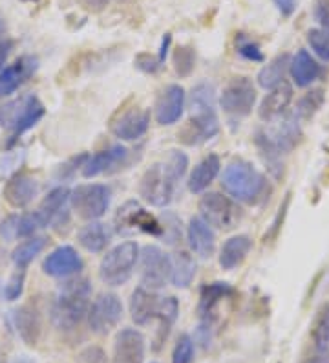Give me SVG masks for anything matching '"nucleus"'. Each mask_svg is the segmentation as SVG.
I'll return each mask as SVG.
<instances>
[{
  "label": "nucleus",
  "instance_id": "2eb2a0df",
  "mask_svg": "<svg viewBox=\"0 0 329 363\" xmlns=\"http://www.w3.org/2000/svg\"><path fill=\"white\" fill-rule=\"evenodd\" d=\"M130 162V151L125 145H112L105 151H99L96 155H88V160L83 165V177L93 178L99 174H108L123 169Z\"/></svg>",
  "mask_w": 329,
  "mask_h": 363
},
{
  "label": "nucleus",
  "instance_id": "4be33fe9",
  "mask_svg": "<svg viewBox=\"0 0 329 363\" xmlns=\"http://www.w3.org/2000/svg\"><path fill=\"white\" fill-rule=\"evenodd\" d=\"M46 228L39 213H22V215H9L0 224V235L6 240H18L35 237L39 230Z\"/></svg>",
  "mask_w": 329,
  "mask_h": 363
},
{
  "label": "nucleus",
  "instance_id": "f8f14e48",
  "mask_svg": "<svg viewBox=\"0 0 329 363\" xmlns=\"http://www.w3.org/2000/svg\"><path fill=\"white\" fill-rule=\"evenodd\" d=\"M256 103V86L249 77H234L225 84L219 105L225 114L233 118H246L253 112Z\"/></svg>",
  "mask_w": 329,
  "mask_h": 363
},
{
  "label": "nucleus",
  "instance_id": "a211bd4d",
  "mask_svg": "<svg viewBox=\"0 0 329 363\" xmlns=\"http://www.w3.org/2000/svg\"><path fill=\"white\" fill-rule=\"evenodd\" d=\"M146 341L136 328H121L114 341L112 363H143L145 362Z\"/></svg>",
  "mask_w": 329,
  "mask_h": 363
},
{
  "label": "nucleus",
  "instance_id": "e433bc0d",
  "mask_svg": "<svg viewBox=\"0 0 329 363\" xmlns=\"http://www.w3.org/2000/svg\"><path fill=\"white\" fill-rule=\"evenodd\" d=\"M196 65V53L190 46H180L174 52V70L180 77H189Z\"/></svg>",
  "mask_w": 329,
  "mask_h": 363
},
{
  "label": "nucleus",
  "instance_id": "b1692460",
  "mask_svg": "<svg viewBox=\"0 0 329 363\" xmlns=\"http://www.w3.org/2000/svg\"><path fill=\"white\" fill-rule=\"evenodd\" d=\"M291 101H293V86L287 81H284L282 84L269 90L267 96L260 103V120H263L265 123H275V121L282 120V116L287 112Z\"/></svg>",
  "mask_w": 329,
  "mask_h": 363
},
{
  "label": "nucleus",
  "instance_id": "1a4fd4ad",
  "mask_svg": "<svg viewBox=\"0 0 329 363\" xmlns=\"http://www.w3.org/2000/svg\"><path fill=\"white\" fill-rule=\"evenodd\" d=\"M200 215H202L203 220L212 228V230L219 231H231L240 224L241 217H243V211L238 206V202L234 199L227 195H221V193H205V195L200 199Z\"/></svg>",
  "mask_w": 329,
  "mask_h": 363
},
{
  "label": "nucleus",
  "instance_id": "f704fd0d",
  "mask_svg": "<svg viewBox=\"0 0 329 363\" xmlns=\"http://www.w3.org/2000/svg\"><path fill=\"white\" fill-rule=\"evenodd\" d=\"M324 101H325L324 90L322 89L309 90V92L304 94L302 98L299 99V103H296V111H294V116H296L300 121L311 120L313 116L321 111L322 105H324Z\"/></svg>",
  "mask_w": 329,
  "mask_h": 363
},
{
  "label": "nucleus",
  "instance_id": "6e6552de",
  "mask_svg": "<svg viewBox=\"0 0 329 363\" xmlns=\"http://www.w3.org/2000/svg\"><path fill=\"white\" fill-rule=\"evenodd\" d=\"M139 261V246L134 240H127L106 252L99 264V277L108 286H121L132 277Z\"/></svg>",
  "mask_w": 329,
  "mask_h": 363
},
{
  "label": "nucleus",
  "instance_id": "f3484780",
  "mask_svg": "<svg viewBox=\"0 0 329 363\" xmlns=\"http://www.w3.org/2000/svg\"><path fill=\"white\" fill-rule=\"evenodd\" d=\"M70 195L71 191L68 187H55L44 196L37 213L42 217L46 226L62 228L70 222Z\"/></svg>",
  "mask_w": 329,
  "mask_h": 363
},
{
  "label": "nucleus",
  "instance_id": "7ed1b4c3",
  "mask_svg": "<svg viewBox=\"0 0 329 363\" xmlns=\"http://www.w3.org/2000/svg\"><path fill=\"white\" fill-rule=\"evenodd\" d=\"M92 284L86 277H74L61 284L52 305V323L64 333L75 330L88 318Z\"/></svg>",
  "mask_w": 329,
  "mask_h": 363
},
{
  "label": "nucleus",
  "instance_id": "9d476101",
  "mask_svg": "<svg viewBox=\"0 0 329 363\" xmlns=\"http://www.w3.org/2000/svg\"><path fill=\"white\" fill-rule=\"evenodd\" d=\"M114 226L119 235L146 233L158 237V239L163 237L161 220L150 215L136 200H128L117 209L114 217Z\"/></svg>",
  "mask_w": 329,
  "mask_h": 363
},
{
  "label": "nucleus",
  "instance_id": "a878e982",
  "mask_svg": "<svg viewBox=\"0 0 329 363\" xmlns=\"http://www.w3.org/2000/svg\"><path fill=\"white\" fill-rule=\"evenodd\" d=\"M189 246L200 259H211L216 252V233L202 217L190 218L187 228Z\"/></svg>",
  "mask_w": 329,
  "mask_h": 363
},
{
  "label": "nucleus",
  "instance_id": "39448f33",
  "mask_svg": "<svg viewBox=\"0 0 329 363\" xmlns=\"http://www.w3.org/2000/svg\"><path fill=\"white\" fill-rule=\"evenodd\" d=\"M271 129L258 130L256 145L262 152L265 164H269L271 171H277V177L282 171V156L287 155L299 145L302 140V127L300 120L294 114L285 116L284 120L275 121Z\"/></svg>",
  "mask_w": 329,
  "mask_h": 363
},
{
  "label": "nucleus",
  "instance_id": "ea45409f",
  "mask_svg": "<svg viewBox=\"0 0 329 363\" xmlns=\"http://www.w3.org/2000/svg\"><path fill=\"white\" fill-rule=\"evenodd\" d=\"M236 52L240 53L241 57L247 59V61H253V62H263L265 57H263V52L260 48L258 43H255L253 39L246 35H238L236 37Z\"/></svg>",
  "mask_w": 329,
  "mask_h": 363
},
{
  "label": "nucleus",
  "instance_id": "0eeeda50",
  "mask_svg": "<svg viewBox=\"0 0 329 363\" xmlns=\"http://www.w3.org/2000/svg\"><path fill=\"white\" fill-rule=\"evenodd\" d=\"M44 105L33 94H24L0 105V127L9 133L8 147H13L22 134L33 129L44 118Z\"/></svg>",
  "mask_w": 329,
  "mask_h": 363
},
{
  "label": "nucleus",
  "instance_id": "bb28decb",
  "mask_svg": "<svg viewBox=\"0 0 329 363\" xmlns=\"http://www.w3.org/2000/svg\"><path fill=\"white\" fill-rule=\"evenodd\" d=\"M35 70L37 59L30 57V55L21 57L15 65H11V67H6L4 70L0 72V98H8V96L17 92L18 86H21L31 74H35Z\"/></svg>",
  "mask_w": 329,
  "mask_h": 363
},
{
  "label": "nucleus",
  "instance_id": "6ab92c4d",
  "mask_svg": "<svg viewBox=\"0 0 329 363\" xmlns=\"http://www.w3.org/2000/svg\"><path fill=\"white\" fill-rule=\"evenodd\" d=\"M83 266V259L71 246H59L42 261L44 274L50 277H62V279L79 274Z\"/></svg>",
  "mask_w": 329,
  "mask_h": 363
},
{
  "label": "nucleus",
  "instance_id": "603ef678",
  "mask_svg": "<svg viewBox=\"0 0 329 363\" xmlns=\"http://www.w3.org/2000/svg\"><path fill=\"white\" fill-rule=\"evenodd\" d=\"M304 363H329L328 349H316L315 354L309 356Z\"/></svg>",
  "mask_w": 329,
  "mask_h": 363
},
{
  "label": "nucleus",
  "instance_id": "20e7f679",
  "mask_svg": "<svg viewBox=\"0 0 329 363\" xmlns=\"http://www.w3.org/2000/svg\"><path fill=\"white\" fill-rule=\"evenodd\" d=\"M219 133L216 90L212 84L200 83L190 94V120L181 133L187 145H200Z\"/></svg>",
  "mask_w": 329,
  "mask_h": 363
},
{
  "label": "nucleus",
  "instance_id": "49530a36",
  "mask_svg": "<svg viewBox=\"0 0 329 363\" xmlns=\"http://www.w3.org/2000/svg\"><path fill=\"white\" fill-rule=\"evenodd\" d=\"M136 67L139 70L146 72V74H156L161 68V62H159V59H154L150 55H146V53H143V55H139L136 59Z\"/></svg>",
  "mask_w": 329,
  "mask_h": 363
},
{
  "label": "nucleus",
  "instance_id": "37998d69",
  "mask_svg": "<svg viewBox=\"0 0 329 363\" xmlns=\"http://www.w3.org/2000/svg\"><path fill=\"white\" fill-rule=\"evenodd\" d=\"M81 363H106L105 350L99 347H86L79 354Z\"/></svg>",
  "mask_w": 329,
  "mask_h": 363
},
{
  "label": "nucleus",
  "instance_id": "c85d7f7f",
  "mask_svg": "<svg viewBox=\"0 0 329 363\" xmlns=\"http://www.w3.org/2000/svg\"><path fill=\"white\" fill-rule=\"evenodd\" d=\"M250 250H253V239L249 235L231 237L219 250V266L227 272L236 270L238 266L243 264Z\"/></svg>",
  "mask_w": 329,
  "mask_h": 363
},
{
  "label": "nucleus",
  "instance_id": "58836bf2",
  "mask_svg": "<svg viewBox=\"0 0 329 363\" xmlns=\"http://www.w3.org/2000/svg\"><path fill=\"white\" fill-rule=\"evenodd\" d=\"M196 345L189 334H181L174 350H172V363H192Z\"/></svg>",
  "mask_w": 329,
  "mask_h": 363
},
{
  "label": "nucleus",
  "instance_id": "f257e3e1",
  "mask_svg": "<svg viewBox=\"0 0 329 363\" xmlns=\"http://www.w3.org/2000/svg\"><path fill=\"white\" fill-rule=\"evenodd\" d=\"M189 169V156L181 151H171L167 162H158L141 177L139 195L154 208H165L175 195L178 182Z\"/></svg>",
  "mask_w": 329,
  "mask_h": 363
},
{
  "label": "nucleus",
  "instance_id": "ddd939ff",
  "mask_svg": "<svg viewBox=\"0 0 329 363\" xmlns=\"http://www.w3.org/2000/svg\"><path fill=\"white\" fill-rule=\"evenodd\" d=\"M123 318V303L119 296L112 292H103L93 299L88 311V325L96 334H108Z\"/></svg>",
  "mask_w": 329,
  "mask_h": 363
},
{
  "label": "nucleus",
  "instance_id": "864d4df0",
  "mask_svg": "<svg viewBox=\"0 0 329 363\" xmlns=\"http://www.w3.org/2000/svg\"><path fill=\"white\" fill-rule=\"evenodd\" d=\"M171 40H172V37L168 35V33L163 37L161 50H159V61H161V65L165 62V59H167V52H168V46H171Z\"/></svg>",
  "mask_w": 329,
  "mask_h": 363
},
{
  "label": "nucleus",
  "instance_id": "c9c22d12",
  "mask_svg": "<svg viewBox=\"0 0 329 363\" xmlns=\"http://www.w3.org/2000/svg\"><path fill=\"white\" fill-rule=\"evenodd\" d=\"M311 340L315 349H328L329 347V305H322L316 312V318L311 327Z\"/></svg>",
  "mask_w": 329,
  "mask_h": 363
},
{
  "label": "nucleus",
  "instance_id": "393cba45",
  "mask_svg": "<svg viewBox=\"0 0 329 363\" xmlns=\"http://www.w3.org/2000/svg\"><path fill=\"white\" fill-rule=\"evenodd\" d=\"M13 327L28 347H35L42 336V318L33 305H22L13 311Z\"/></svg>",
  "mask_w": 329,
  "mask_h": 363
},
{
  "label": "nucleus",
  "instance_id": "dca6fc26",
  "mask_svg": "<svg viewBox=\"0 0 329 363\" xmlns=\"http://www.w3.org/2000/svg\"><path fill=\"white\" fill-rule=\"evenodd\" d=\"M150 127V112L143 108H128L119 114L112 123L110 130L121 142H137L145 136Z\"/></svg>",
  "mask_w": 329,
  "mask_h": 363
},
{
  "label": "nucleus",
  "instance_id": "09e8293b",
  "mask_svg": "<svg viewBox=\"0 0 329 363\" xmlns=\"http://www.w3.org/2000/svg\"><path fill=\"white\" fill-rule=\"evenodd\" d=\"M272 2L284 17H291L296 9V0H272Z\"/></svg>",
  "mask_w": 329,
  "mask_h": 363
},
{
  "label": "nucleus",
  "instance_id": "aec40b11",
  "mask_svg": "<svg viewBox=\"0 0 329 363\" xmlns=\"http://www.w3.org/2000/svg\"><path fill=\"white\" fill-rule=\"evenodd\" d=\"M39 182L26 173H17L6 182L4 199L11 208L24 209L39 195Z\"/></svg>",
  "mask_w": 329,
  "mask_h": 363
},
{
  "label": "nucleus",
  "instance_id": "8fccbe9b",
  "mask_svg": "<svg viewBox=\"0 0 329 363\" xmlns=\"http://www.w3.org/2000/svg\"><path fill=\"white\" fill-rule=\"evenodd\" d=\"M79 2L81 8H84L86 11H101V9L106 8V4H108L110 0H77Z\"/></svg>",
  "mask_w": 329,
  "mask_h": 363
},
{
  "label": "nucleus",
  "instance_id": "5fc2aeb1",
  "mask_svg": "<svg viewBox=\"0 0 329 363\" xmlns=\"http://www.w3.org/2000/svg\"><path fill=\"white\" fill-rule=\"evenodd\" d=\"M9 363H35L31 358H28V356H18V358H15L13 362Z\"/></svg>",
  "mask_w": 329,
  "mask_h": 363
},
{
  "label": "nucleus",
  "instance_id": "9b49d317",
  "mask_svg": "<svg viewBox=\"0 0 329 363\" xmlns=\"http://www.w3.org/2000/svg\"><path fill=\"white\" fill-rule=\"evenodd\" d=\"M112 189L105 184H83L77 186L70 195L71 208L84 220H99L108 211Z\"/></svg>",
  "mask_w": 329,
  "mask_h": 363
},
{
  "label": "nucleus",
  "instance_id": "3c124183",
  "mask_svg": "<svg viewBox=\"0 0 329 363\" xmlns=\"http://www.w3.org/2000/svg\"><path fill=\"white\" fill-rule=\"evenodd\" d=\"M11 48H13V40L6 39L0 43V72L4 70V65L8 61L9 53H11Z\"/></svg>",
  "mask_w": 329,
  "mask_h": 363
},
{
  "label": "nucleus",
  "instance_id": "473e14b6",
  "mask_svg": "<svg viewBox=\"0 0 329 363\" xmlns=\"http://www.w3.org/2000/svg\"><path fill=\"white\" fill-rule=\"evenodd\" d=\"M196 275V262L187 252H178L171 257V281L175 288H187Z\"/></svg>",
  "mask_w": 329,
  "mask_h": 363
},
{
  "label": "nucleus",
  "instance_id": "412c9836",
  "mask_svg": "<svg viewBox=\"0 0 329 363\" xmlns=\"http://www.w3.org/2000/svg\"><path fill=\"white\" fill-rule=\"evenodd\" d=\"M185 111V89L181 84H168L156 101V121L159 125H174Z\"/></svg>",
  "mask_w": 329,
  "mask_h": 363
},
{
  "label": "nucleus",
  "instance_id": "6e6d98bb",
  "mask_svg": "<svg viewBox=\"0 0 329 363\" xmlns=\"http://www.w3.org/2000/svg\"><path fill=\"white\" fill-rule=\"evenodd\" d=\"M4 33H6V23H4V18L0 17V43L4 40Z\"/></svg>",
  "mask_w": 329,
  "mask_h": 363
},
{
  "label": "nucleus",
  "instance_id": "c03bdc74",
  "mask_svg": "<svg viewBox=\"0 0 329 363\" xmlns=\"http://www.w3.org/2000/svg\"><path fill=\"white\" fill-rule=\"evenodd\" d=\"M287 208H289V195L285 196L284 204H282L280 209H278V215H277V218H275V222H272V226H271V230H269V233H265V242H271V240L278 235V231H280V222H284Z\"/></svg>",
  "mask_w": 329,
  "mask_h": 363
},
{
  "label": "nucleus",
  "instance_id": "5701e85b",
  "mask_svg": "<svg viewBox=\"0 0 329 363\" xmlns=\"http://www.w3.org/2000/svg\"><path fill=\"white\" fill-rule=\"evenodd\" d=\"M234 296V288L227 283H211L205 284L200 294V306H197V314L202 319L200 327L211 328L216 319V311H218L219 303Z\"/></svg>",
  "mask_w": 329,
  "mask_h": 363
},
{
  "label": "nucleus",
  "instance_id": "de8ad7c7",
  "mask_svg": "<svg viewBox=\"0 0 329 363\" xmlns=\"http://www.w3.org/2000/svg\"><path fill=\"white\" fill-rule=\"evenodd\" d=\"M315 15L318 24L322 26V30H324L325 33H329V0H321V2L316 4Z\"/></svg>",
  "mask_w": 329,
  "mask_h": 363
},
{
  "label": "nucleus",
  "instance_id": "7c9ffc66",
  "mask_svg": "<svg viewBox=\"0 0 329 363\" xmlns=\"http://www.w3.org/2000/svg\"><path fill=\"white\" fill-rule=\"evenodd\" d=\"M219 169H221V162L216 155H209L192 169V173L189 177V189L190 193L197 195V193H203L207 187L211 186L212 182L216 180V177L219 174Z\"/></svg>",
  "mask_w": 329,
  "mask_h": 363
},
{
  "label": "nucleus",
  "instance_id": "c756f323",
  "mask_svg": "<svg viewBox=\"0 0 329 363\" xmlns=\"http://www.w3.org/2000/svg\"><path fill=\"white\" fill-rule=\"evenodd\" d=\"M77 239H79V244L86 252L101 253L105 252L106 246L112 240V230L105 222L92 220L88 222L86 226L81 228L79 233H77Z\"/></svg>",
  "mask_w": 329,
  "mask_h": 363
},
{
  "label": "nucleus",
  "instance_id": "a19ab883",
  "mask_svg": "<svg viewBox=\"0 0 329 363\" xmlns=\"http://www.w3.org/2000/svg\"><path fill=\"white\" fill-rule=\"evenodd\" d=\"M161 226H163V237L161 239L167 240L168 244H175L181 237V222L180 218L175 217L174 213L165 211L161 217Z\"/></svg>",
  "mask_w": 329,
  "mask_h": 363
},
{
  "label": "nucleus",
  "instance_id": "79ce46f5",
  "mask_svg": "<svg viewBox=\"0 0 329 363\" xmlns=\"http://www.w3.org/2000/svg\"><path fill=\"white\" fill-rule=\"evenodd\" d=\"M24 281H26V270H17L4 288V296L8 301H17L24 292Z\"/></svg>",
  "mask_w": 329,
  "mask_h": 363
},
{
  "label": "nucleus",
  "instance_id": "423d86ee",
  "mask_svg": "<svg viewBox=\"0 0 329 363\" xmlns=\"http://www.w3.org/2000/svg\"><path fill=\"white\" fill-rule=\"evenodd\" d=\"M221 187L231 199L243 204H258L269 193L267 178L246 160H236L224 169Z\"/></svg>",
  "mask_w": 329,
  "mask_h": 363
},
{
  "label": "nucleus",
  "instance_id": "4468645a",
  "mask_svg": "<svg viewBox=\"0 0 329 363\" xmlns=\"http://www.w3.org/2000/svg\"><path fill=\"white\" fill-rule=\"evenodd\" d=\"M141 262V286L156 290L165 286L171 277V255L158 246H145L139 253Z\"/></svg>",
  "mask_w": 329,
  "mask_h": 363
},
{
  "label": "nucleus",
  "instance_id": "2f4dec72",
  "mask_svg": "<svg viewBox=\"0 0 329 363\" xmlns=\"http://www.w3.org/2000/svg\"><path fill=\"white\" fill-rule=\"evenodd\" d=\"M291 55L289 53H282L277 57L269 61L258 74V84L265 90H272L275 86L282 84L285 81V74L289 72Z\"/></svg>",
  "mask_w": 329,
  "mask_h": 363
},
{
  "label": "nucleus",
  "instance_id": "f03ea898",
  "mask_svg": "<svg viewBox=\"0 0 329 363\" xmlns=\"http://www.w3.org/2000/svg\"><path fill=\"white\" fill-rule=\"evenodd\" d=\"M130 315L137 327H146L152 321H159L158 340H156V349H159L180 315V303L174 296H159L156 290L137 286L132 292Z\"/></svg>",
  "mask_w": 329,
  "mask_h": 363
},
{
  "label": "nucleus",
  "instance_id": "cd10ccee",
  "mask_svg": "<svg viewBox=\"0 0 329 363\" xmlns=\"http://www.w3.org/2000/svg\"><path fill=\"white\" fill-rule=\"evenodd\" d=\"M289 74L296 86L306 89V86L313 84L322 76V67L307 50H299L291 57Z\"/></svg>",
  "mask_w": 329,
  "mask_h": 363
},
{
  "label": "nucleus",
  "instance_id": "72a5a7b5",
  "mask_svg": "<svg viewBox=\"0 0 329 363\" xmlns=\"http://www.w3.org/2000/svg\"><path fill=\"white\" fill-rule=\"evenodd\" d=\"M46 244H48L46 237H30L22 244H18L17 248L13 250V255H11L17 270H26L28 266L33 262V259L46 248Z\"/></svg>",
  "mask_w": 329,
  "mask_h": 363
},
{
  "label": "nucleus",
  "instance_id": "a18cd8bd",
  "mask_svg": "<svg viewBox=\"0 0 329 363\" xmlns=\"http://www.w3.org/2000/svg\"><path fill=\"white\" fill-rule=\"evenodd\" d=\"M88 160V155H81L77 156V158H71L68 164L61 165V173H59V177L61 178H71L75 174V171L77 169H83L84 162Z\"/></svg>",
  "mask_w": 329,
  "mask_h": 363
},
{
  "label": "nucleus",
  "instance_id": "4c0bfd02",
  "mask_svg": "<svg viewBox=\"0 0 329 363\" xmlns=\"http://www.w3.org/2000/svg\"><path fill=\"white\" fill-rule=\"evenodd\" d=\"M307 45L322 61H329V33H325L322 28H313L307 31Z\"/></svg>",
  "mask_w": 329,
  "mask_h": 363
}]
</instances>
